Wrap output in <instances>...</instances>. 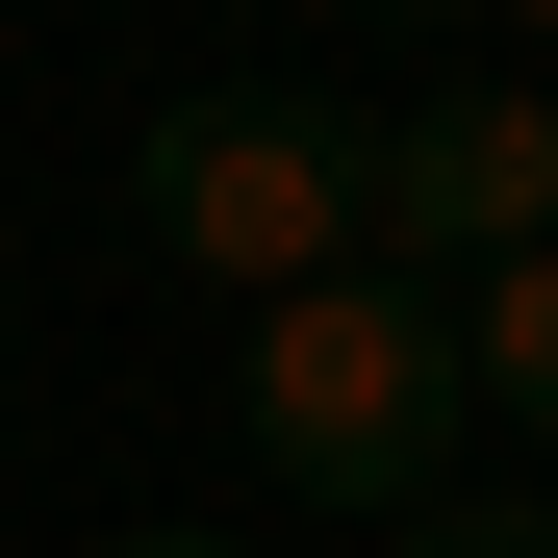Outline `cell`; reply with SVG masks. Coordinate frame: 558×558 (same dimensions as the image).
<instances>
[{"label":"cell","instance_id":"obj_1","mask_svg":"<svg viewBox=\"0 0 558 558\" xmlns=\"http://www.w3.org/2000/svg\"><path fill=\"white\" fill-rule=\"evenodd\" d=\"M229 432H254V483L279 508H457V457H483V355H457L432 279H305V305H254L229 330Z\"/></svg>","mask_w":558,"mask_h":558},{"label":"cell","instance_id":"obj_2","mask_svg":"<svg viewBox=\"0 0 558 558\" xmlns=\"http://www.w3.org/2000/svg\"><path fill=\"white\" fill-rule=\"evenodd\" d=\"M128 229L204 279L229 330L381 254V229H355V128H330V102H279V76H204V102H153V128H128Z\"/></svg>","mask_w":558,"mask_h":558},{"label":"cell","instance_id":"obj_3","mask_svg":"<svg viewBox=\"0 0 558 558\" xmlns=\"http://www.w3.org/2000/svg\"><path fill=\"white\" fill-rule=\"evenodd\" d=\"M355 229H381V279H508L558 254V76H432V102L355 128Z\"/></svg>","mask_w":558,"mask_h":558},{"label":"cell","instance_id":"obj_4","mask_svg":"<svg viewBox=\"0 0 558 558\" xmlns=\"http://www.w3.org/2000/svg\"><path fill=\"white\" fill-rule=\"evenodd\" d=\"M457 355H483V407H508V432H558V254L457 279Z\"/></svg>","mask_w":558,"mask_h":558},{"label":"cell","instance_id":"obj_5","mask_svg":"<svg viewBox=\"0 0 558 558\" xmlns=\"http://www.w3.org/2000/svg\"><path fill=\"white\" fill-rule=\"evenodd\" d=\"M407 558H558V508H508V483H457V508H407Z\"/></svg>","mask_w":558,"mask_h":558},{"label":"cell","instance_id":"obj_6","mask_svg":"<svg viewBox=\"0 0 558 558\" xmlns=\"http://www.w3.org/2000/svg\"><path fill=\"white\" fill-rule=\"evenodd\" d=\"M128 558H254V533H204V508H178V533H128Z\"/></svg>","mask_w":558,"mask_h":558}]
</instances>
